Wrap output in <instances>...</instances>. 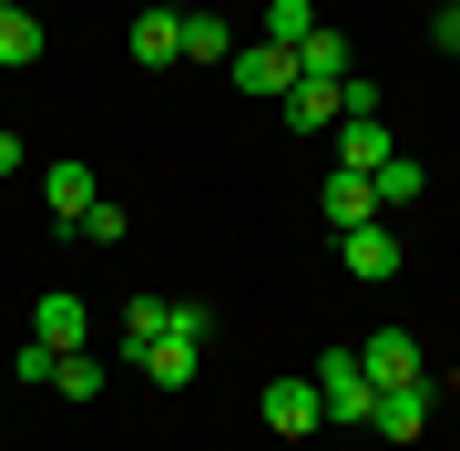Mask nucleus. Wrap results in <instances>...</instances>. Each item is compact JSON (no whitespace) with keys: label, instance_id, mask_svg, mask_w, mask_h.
Listing matches in <instances>:
<instances>
[{"label":"nucleus","instance_id":"1","mask_svg":"<svg viewBox=\"0 0 460 451\" xmlns=\"http://www.w3.org/2000/svg\"><path fill=\"white\" fill-rule=\"evenodd\" d=\"M205 338H215V308H184V298H174L164 338H154V349H133V369H144L154 390H184V380L205 369Z\"/></svg>","mask_w":460,"mask_h":451},{"label":"nucleus","instance_id":"2","mask_svg":"<svg viewBox=\"0 0 460 451\" xmlns=\"http://www.w3.org/2000/svg\"><path fill=\"white\" fill-rule=\"evenodd\" d=\"M317 401H328V420H348V431H368L378 390H368V369H358V349H328V369H317Z\"/></svg>","mask_w":460,"mask_h":451},{"label":"nucleus","instance_id":"3","mask_svg":"<svg viewBox=\"0 0 460 451\" xmlns=\"http://www.w3.org/2000/svg\"><path fill=\"white\" fill-rule=\"evenodd\" d=\"M226 72H235V93H256V103H287L296 93V51L287 41H235Z\"/></svg>","mask_w":460,"mask_h":451},{"label":"nucleus","instance_id":"4","mask_svg":"<svg viewBox=\"0 0 460 451\" xmlns=\"http://www.w3.org/2000/svg\"><path fill=\"white\" fill-rule=\"evenodd\" d=\"M338 267H348V277H368V287H389V277H399V226H389V216L348 226V236H338Z\"/></svg>","mask_w":460,"mask_h":451},{"label":"nucleus","instance_id":"5","mask_svg":"<svg viewBox=\"0 0 460 451\" xmlns=\"http://www.w3.org/2000/svg\"><path fill=\"white\" fill-rule=\"evenodd\" d=\"M266 431H277V441H307L317 431V420H328V401H317V380H266Z\"/></svg>","mask_w":460,"mask_h":451},{"label":"nucleus","instance_id":"6","mask_svg":"<svg viewBox=\"0 0 460 451\" xmlns=\"http://www.w3.org/2000/svg\"><path fill=\"white\" fill-rule=\"evenodd\" d=\"M358 369H368V390H410L420 380V338L410 329H378V338H358Z\"/></svg>","mask_w":460,"mask_h":451},{"label":"nucleus","instance_id":"7","mask_svg":"<svg viewBox=\"0 0 460 451\" xmlns=\"http://www.w3.org/2000/svg\"><path fill=\"white\" fill-rule=\"evenodd\" d=\"M389 154H399V134H389L378 113H338V154H328V165H348V175H378Z\"/></svg>","mask_w":460,"mask_h":451},{"label":"nucleus","instance_id":"8","mask_svg":"<svg viewBox=\"0 0 460 451\" xmlns=\"http://www.w3.org/2000/svg\"><path fill=\"white\" fill-rule=\"evenodd\" d=\"M41 195H51V216H62V236H72V226H83V205L102 195V185H93L83 154H62V165H41Z\"/></svg>","mask_w":460,"mask_h":451},{"label":"nucleus","instance_id":"9","mask_svg":"<svg viewBox=\"0 0 460 451\" xmlns=\"http://www.w3.org/2000/svg\"><path fill=\"white\" fill-rule=\"evenodd\" d=\"M31 338L51 359H72L83 349V298H72V287H51V298H31Z\"/></svg>","mask_w":460,"mask_h":451},{"label":"nucleus","instance_id":"10","mask_svg":"<svg viewBox=\"0 0 460 451\" xmlns=\"http://www.w3.org/2000/svg\"><path fill=\"white\" fill-rule=\"evenodd\" d=\"M133 62L174 72L184 62V11H133Z\"/></svg>","mask_w":460,"mask_h":451},{"label":"nucleus","instance_id":"11","mask_svg":"<svg viewBox=\"0 0 460 451\" xmlns=\"http://www.w3.org/2000/svg\"><path fill=\"white\" fill-rule=\"evenodd\" d=\"M368 431H378V441H420V431H429V390H420V380H410V390H378Z\"/></svg>","mask_w":460,"mask_h":451},{"label":"nucleus","instance_id":"12","mask_svg":"<svg viewBox=\"0 0 460 451\" xmlns=\"http://www.w3.org/2000/svg\"><path fill=\"white\" fill-rule=\"evenodd\" d=\"M277 113H287V123H296V134H328V123H338V113H348V103H338V83H307V72H296V93H287V103H277Z\"/></svg>","mask_w":460,"mask_h":451},{"label":"nucleus","instance_id":"13","mask_svg":"<svg viewBox=\"0 0 460 451\" xmlns=\"http://www.w3.org/2000/svg\"><path fill=\"white\" fill-rule=\"evenodd\" d=\"M378 216V195H368V175H348V165H328V226L348 236V226H368Z\"/></svg>","mask_w":460,"mask_h":451},{"label":"nucleus","instance_id":"14","mask_svg":"<svg viewBox=\"0 0 460 451\" xmlns=\"http://www.w3.org/2000/svg\"><path fill=\"white\" fill-rule=\"evenodd\" d=\"M420 185H429V175L410 165V154H389V165L368 175V195H378V216H399V205H420Z\"/></svg>","mask_w":460,"mask_h":451},{"label":"nucleus","instance_id":"15","mask_svg":"<svg viewBox=\"0 0 460 451\" xmlns=\"http://www.w3.org/2000/svg\"><path fill=\"white\" fill-rule=\"evenodd\" d=\"M296 72H307V83H338V72H348V32H328V21H317V32L296 41Z\"/></svg>","mask_w":460,"mask_h":451},{"label":"nucleus","instance_id":"16","mask_svg":"<svg viewBox=\"0 0 460 451\" xmlns=\"http://www.w3.org/2000/svg\"><path fill=\"white\" fill-rule=\"evenodd\" d=\"M41 41H51V32L21 11V0H11V11H0V72H11V62H41Z\"/></svg>","mask_w":460,"mask_h":451},{"label":"nucleus","instance_id":"17","mask_svg":"<svg viewBox=\"0 0 460 451\" xmlns=\"http://www.w3.org/2000/svg\"><path fill=\"white\" fill-rule=\"evenodd\" d=\"M184 62H235V32L215 11H184Z\"/></svg>","mask_w":460,"mask_h":451},{"label":"nucleus","instance_id":"18","mask_svg":"<svg viewBox=\"0 0 460 451\" xmlns=\"http://www.w3.org/2000/svg\"><path fill=\"white\" fill-rule=\"evenodd\" d=\"M164 318H174V298H133V308H123V349H154Z\"/></svg>","mask_w":460,"mask_h":451},{"label":"nucleus","instance_id":"19","mask_svg":"<svg viewBox=\"0 0 460 451\" xmlns=\"http://www.w3.org/2000/svg\"><path fill=\"white\" fill-rule=\"evenodd\" d=\"M307 32H317V11H307V0H266V41H287V51H296Z\"/></svg>","mask_w":460,"mask_h":451},{"label":"nucleus","instance_id":"20","mask_svg":"<svg viewBox=\"0 0 460 451\" xmlns=\"http://www.w3.org/2000/svg\"><path fill=\"white\" fill-rule=\"evenodd\" d=\"M51 390H62V401H93V390H102V359H93V349H72L62 369H51Z\"/></svg>","mask_w":460,"mask_h":451},{"label":"nucleus","instance_id":"21","mask_svg":"<svg viewBox=\"0 0 460 451\" xmlns=\"http://www.w3.org/2000/svg\"><path fill=\"white\" fill-rule=\"evenodd\" d=\"M123 226H133V216H123V205H113V195H93V205H83V226H72V236H83V247H113V236H123Z\"/></svg>","mask_w":460,"mask_h":451},{"label":"nucleus","instance_id":"22","mask_svg":"<svg viewBox=\"0 0 460 451\" xmlns=\"http://www.w3.org/2000/svg\"><path fill=\"white\" fill-rule=\"evenodd\" d=\"M429 41H440V51H460V11H440V21H429Z\"/></svg>","mask_w":460,"mask_h":451},{"label":"nucleus","instance_id":"23","mask_svg":"<svg viewBox=\"0 0 460 451\" xmlns=\"http://www.w3.org/2000/svg\"><path fill=\"white\" fill-rule=\"evenodd\" d=\"M0 175H21V134H0Z\"/></svg>","mask_w":460,"mask_h":451},{"label":"nucleus","instance_id":"24","mask_svg":"<svg viewBox=\"0 0 460 451\" xmlns=\"http://www.w3.org/2000/svg\"><path fill=\"white\" fill-rule=\"evenodd\" d=\"M133 11H174V0H133Z\"/></svg>","mask_w":460,"mask_h":451},{"label":"nucleus","instance_id":"25","mask_svg":"<svg viewBox=\"0 0 460 451\" xmlns=\"http://www.w3.org/2000/svg\"><path fill=\"white\" fill-rule=\"evenodd\" d=\"M440 11H460V0H440Z\"/></svg>","mask_w":460,"mask_h":451},{"label":"nucleus","instance_id":"26","mask_svg":"<svg viewBox=\"0 0 460 451\" xmlns=\"http://www.w3.org/2000/svg\"><path fill=\"white\" fill-rule=\"evenodd\" d=\"M0 11H11V0H0Z\"/></svg>","mask_w":460,"mask_h":451}]
</instances>
